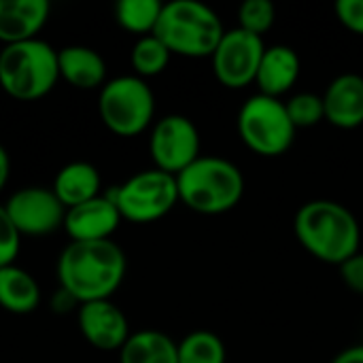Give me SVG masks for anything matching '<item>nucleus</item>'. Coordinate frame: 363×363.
I'll return each mask as SVG.
<instances>
[{"label":"nucleus","instance_id":"obj_1","mask_svg":"<svg viewBox=\"0 0 363 363\" xmlns=\"http://www.w3.org/2000/svg\"><path fill=\"white\" fill-rule=\"evenodd\" d=\"M128 270L123 249L113 240L70 242L57 259L60 289L79 304L111 300L121 287Z\"/></svg>","mask_w":363,"mask_h":363},{"label":"nucleus","instance_id":"obj_2","mask_svg":"<svg viewBox=\"0 0 363 363\" xmlns=\"http://www.w3.org/2000/svg\"><path fill=\"white\" fill-rule=\"evenodd\" d=\"M298 242L319 262L340 266L362 249V228L351 208L336 200H311L294 217Z\"/></svg>","mask_w":363,"mask_h":363},{"label":"nucleus","instance_id":"obj_3","mask_svg":"<svg viewBox=\"0 0 363 363\" xmlns=\"http://www.w3.org/2000/svg\"><path fill=\"white\" fill-rule=\"evenodd\" d=\"M179 202L200 215H223L238 206L245 196V174L219 155H200L177 174Z\"/></svg>","mask_w":363,"mask_h":363},{"label":"nucleus","instance_id":"obj_4","mask_svg":"<svg viewBox=\"0 0 363 363\" xmlns=\"http://www.w3.org/2000/svg\"><path fill=\"white\" fill-rule=\"evenodd\" d=\"M223 32L221 17L208 4L198 0H172L164 4L153 34L172 55L200 60L213 57Z\"/></svg>","mask_w":363,"mask_h":363},{"label":"nucleus","instance_id":"obj_5","mask_svg":"<svg viewBox=\"0 0 363 363\" xmlns=\"http://www.w3.org/2000/svg\"><path fill=\"white\" fill-rule=\"evenodd\" d=\"M60 81L57 49L34 38L6 45L0 51V87L15 100L45 98Z\"/></svg>","mask_w":363,"mask_h":363},{"label":"nucleus","instance_id":"obj_6","mask_svg":"<svg viewBox=\"0 0 363 363\" xmlns=\"http://www.w3.org/2000/svg\"><path fill=\"white\" fill-rule=\"evenodd\" d=\"M102 123L117 136L132 138L143 134L155 117V96L145 79L121 74L102 85L98 98Z\"/></svg>","mask_w":363,"mask_h":363},{"label":"nucleus","instance_id":"obj_7","mask_svg":"<svg viewBox=\"0 0 363 363\" xmlns=\"http://www.w3.org/2000/svg\"><path fill=\"white\" fill-rule=\"evenodd\" d=\"M236 130L240 140L262 157H279L287 153L298 132L287 115L285 102L259 91L247 98V102L240 106Z\"/></svg>","mask_w":363,"mask_h":363},{"label":"nucleus","instance_id":"obj_8","mask_svg":"<svg viewBox=\"0 0 363 363\" xmlns=\"http://www.w3.org/2000/svg\"><path fill=\"white\" fill-rule=\"evenodd\" d=\"M123 221L145 225L166 217L179 202L177 177L157 168L140 170L125 183L106 191Z\"/></svg>","mask_w":363,"mask_h":363},{"label":"nucleus","instance_id":"obj_9","mask_svg":"<svg viewBox=\"0 0 363 363\" xmlns=\"http://www.w3.org/2000/svg\"><path fill=\"white\" fill-rule=\"evenodd\" d=\"M266 43L262 36L251 34L242 28L225 30L215 53H213V72L215 79L228 89H242L255 83Z\"/></svg>","mask_w":363,"mask_h":363},{"label":"nucleus","instance_id":"obj_10","mask_svg":"<svg viewBox=\"0 0 363 363\" xmlns=\"http://www.w3.org/2000/svg\"><path fill=\"white\" fill-rule=\"evenodd\" d=\"M200 132L185 115H166L157 119L149 136V153L157 170L172 177L181 174L200 157Z\"/></svg>","mask_w":363,"mask_h":363},{"label":"nucleus","instance_id":"obj_11","mask_svg":"<svg viewBox=\"0 0 363 363\" xmlns=\"http://www.w3.org/2000/svg\"><path fill=\"white\" fill-rule=\"evenodd\" d=\"M13 225L21 236L40 238L64 228L66 208L53 189L30 185L17 189L4 204Z\"/></svg>","mask_w":363,"mask_h":363},{"label":"nucleus","instance_id":"obj_12","mask_svg":"<svg viewBox=\"0 0 363 363\" xmlns=\"http://www.w3.org/2000/svg\"><path fill=\"white\" fill-rule=\"evenodd\" d=\"M79 330L83 338L100 351H121L132 336L128 317L111 300L79 306Z\"/></svg>","mask_w":363,"mask_h":363},{"label":"nucleus","instance_id":"obj_13","mask_svg":"<svg viewBox=\"0 0 363 363\" xmlns=\"http://www.w3.org/2000/svg\"><path fill=\"white\" fill-rule=\"evenodd\" d=\"M121 221L123 219L115 202L106 194H100L85 204L68 208L64 217V230L70 236V242H98L111 240Z\"/></svg>","mask_w":363,"mask_h":363},{"label":"nucleus","instance_id":"obj_14","mask_svg":"<svg viewBox=\"0 0 363 363\" xmlns=\"http://www.w3.org/2000/svg\"><path fill=\"white\" fill-rule=\"evenodd\" d=\"M325 121L340 130H355L363 125V77L345 72L330 81L323 91Z\"/></svg>","mask_w":363,"mask_h":363},{"label":"nucleus","instance_id":"obj_15","mask_svg":"<svg viewBox=\"0 0 363 363\" xmlns=\"http://www.w3.org/2000/svg\"><path fill=\"white\" fill-rule=\"evenodd\" d=\"M49 13L47 0H0V43L6 47L38 38Z\"/></svg>","mask_w":363,"mask_h":363},{"label":"nucleus","instance_id":"obj_16","mask_svg":"<svg viewBox=\"0 0 363 363\" xmlns=\"http://www.w3.org/2000/svg\"><path fill=\"white\" fill-rule=\"evenodd\" d=\"M302 62L294 47L289 45H272L266 47L255 85L259 87V94L270 98H281L287 94L300 79Z\"/></svg>","mask_w":363,"mask_h":363},{"label":"nucleus","instance_id":"obj_17","mask_svg":"<svg viewBox=\"0 0 363 363\" xmlns=\"http://www.w3.org/2000/svg\"><path fill=\"white\" fill-rule=\"evenodd\" d=\"M60 79H64L74 89H102L106 83V62L104 57L83 45H70L57 51Z\"/></svg>","mask_w":363,"mask_h":363},{"label":"nucleus","instance_id":"obj_18","mask_svg":"<svg viewBox=\"0 0 363 363\" xmlns=\"http://www.w3.org/2000/svg\"><path fill=\"white\" fill-rule=\"evenodd\" d=\"M100 187V172L89 162H70L62 166L53 179V194L57 196L66 211L98 198Z\"/></svg>","mask_w":363,"mask_h":363},{"label":"nucleus","instance_id":"obj_19","mask_svg":"<svg viewBox=\"0 0 363 363\" xmlns=\"http://www.w3.org/2000/svg\"><path fill=\"white\" fill-rule=\"evenodd\" d=\"M40 304V287L23 268H0V308L11 315H30Z\"/></svg>","mask_w":363,"mask_h":363},{"label":"nucleus","instance_id":"obj_20","mask_svg":"<svg viewBox=\"0 0 363 363\" xmlns=\"http://www.w3.org/2000/svg\"><path fill=\"white\" fill-rule=\"evenodd\" d=\"M119 363H179V345L164 332L143 330L121 347Z\"/></svg>","mask_w":363,"mask_h":363},{"label":"nucleus","instance_id":"obj_21","mask_svg":"<svg viewBox=\"0 0 363 363\" xmlns=\"http://www.w3.org/2000/svg\"><path fill=\"white\" fill-rule=\"evenodd\" d=\"M164 2L160 0H119L115 4V19L117 23L132 34L149 36L155 32Z\"/></svg>","mask_w":363,"mask_h":363},{"label":"nucleus","instance_id":"obj_22","mask_svg":"<svg viewBox=\"0 0 363 363\" xmlns=\"http://www.w3.org/2000/svg\"><path fill=\"white\" fill-rule=\"evenodd\" d=\"M228 349L223 340L208 330L187 334L179 342V363H225Z\"/></svg>","mask_w":363,"mask_h":363},{"label":"nucleus","instance_id":"obj_23","mask_svg":"<svg viewBox=\"0 0 363 363\" xmlns=\"http://www.w3.org/2000/svg\"><path fill=\"white\" fill-rule=\"evenodd\" d=\"M170 57H172L170 49H168L155 34L140 36V38L134 43L132 53H130L132 68H134L136 77H140V79L162 74V72L168 68Z\"/></svg>","mask_w":363,"mask_h":363},{"label":"nucleus","instance_id":"obj_24","mask_svg":"<svg viewBox=\"0 0 363 363\" xmlns=\"http://www.w3.org/2000/svg\"><path fill=\"white\" fill-rule=\"evenodd\" d=\"M287 115L296 130L300 128H313L321 121H325V106H323V96L313 94V91H300L291 96L285 102Z\"/></svg>","mask_w":363,"mask_h":363},{"label":"nucleus","instance_id":"obj_25","mask_svg":"<svg viewBox=\"0 0 363 363\" xmlns=\"http://www.w3.org/2000/svg\"><path fill=\"white\" fill-rule=\"evenodd\" d=\"M277 19V9L270 0H247L238 6V28L264 36Z\"/></svg>","mask_w":363,"mask_h":363},{"label":"nucleus","instance_id":"obj_26","mask_svg":"<svg viewBox=\"0 0 363 363\" xmlns=\"http://www.w3.org/2000/svg\"><path fill=\"white\" fill-rule=\"evenodd\" d=\"M21 247V234L13 225L4 204H0V268L13 266Z\"/></svg>","mask_w":363,"mask_h":363},{"label":"nucleus","instance_id":"obj_27","mask_svg":"<svg viewBox=\"0 0 363 363\" xmlns=\"http://www.w3.org/2000/svg\"><path fill=\"white\" fill-rule=\"evenodd\" d=\"M334 11L347 30L363 36V0H338Z\"/></svg>","mask_w":363,"mask_h":363},{"label":"nucleus","instance_id":"obj_28","mask_svg":"<svg viewBox=\"0 0 363 363\" xmlns=\"http://www.w3.org/2000/svg\"><path fill=\"white\" fill-rule=\"evenodd\" d=\"M338 270H340L342 283H345L353 294L363 296V251L355 253L353 257H349L345 264H340Z\"/></svg>","mask_w":363,"mask_h":363},{"label":"nucleus","instance_id":"obj_29","mask_svg":"<svg viewBox=\"0 0 363 363\" xmlns=\"http://www.w3.org/2000/svg\"><path fill=\"white\" fill-rule=\"evenodd\" d=\"M330 363H363V345H353L340 351Z\"/></svg>","mask_w":363,"mask_h":363},{"label":"nucleus","instance_id":"obj_30","mask_svg":"<svg viewBox=\"0 0 363 363\" xmlns=\"http://www.w3.org/2000/svg\"><path fill=\"white\" fill-rule=\"evenodd\" d=\"M53 304H55V311H57V313H66V311H72V306H77L79 302H77L68 291L60 289V291L55 294V298H53ZM79 306H81V304H79Z\"/></svg>","mask_w":363,"mask_h":363},{"label":"nucleus","instance_id":"obj_31","mask_svg":"<svg viewBox=\"0 0 363 363\" xmlns=\"http://www.w3.org/2000/svg\"><path fill=\"white\" fill-rule=\"evenodd\" d=\"M9 172H11L9 153H6L4 147L0 145V191L4 189V185H6V181H9Z\"/></svg>","mask_w":363,"mask_h":363}]
</instances>
